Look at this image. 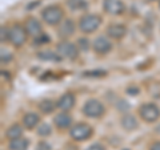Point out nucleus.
Returning <instances> with one entry per match:
<instances>
[{"mask_svg":"<svg viewBox=\"0 0 160 150\" xmlns=\"http://www.w3.org/2000/svg\"><path fill=\"white\" fill-rule=\"evenodd\" d=\"M82 112L88 118H102L106 114V105L98 98H88L83 105Z\"/></svg>","mask_w":160,"mask_h":150,"instance_id":"nucleus-3","label":"nucleus"},{"mask_svg":"<svg viewBox=\"0 0 160 150\" xmlns=\"http://www.w3.org/2000/svg\"><path fill=\"white\" fill-rule=\"evenodd\" d=\"M56 104H58V109L60 112H69L76 105V97H75L73 93L67 92L59 97Z\"/></svg>","mask_w":160,"mask_h":150,"instance_id":"nucleus-11","label":"nucleus"},{"mask_svg":"<svg viewBox=\"0 0 160 150\" xmlns=\"http://www.w3.org/2000/svg\"><path fill=\"white\" fill-rule=\"evenodd\" d=\"M2 35H0V40H2V43L4 41H8V36H9V28L7 27H2Z\"/></svg>","mask_w":160,"mask_h":150,"instance_id":"nucleus-25","label":"nucleus"},{"mask_svg":"<svg viewBox=\"0 0 160 150\" xmlns=\"http://www.w3.org/2000/svg\"><path fill=\"white\" fill-rule=\"evenodd\" d=\"M47 41H49V37H47L46 35H42V36H39V37H36L35 39V45H43V44H46Z\"/></svg>","mask_w":160,"mask_h":150,"instance_id":"nucleus-24","label":"nucleus"},{"mask_svg":"<svg viewBox=\"0 0 160 150\" xmlns=\"http://www.w3.org/2000/svg\"><path fill=\"white\" fill-rule=\"evenodd\" d=\"M103 74H106V72L104 71H96V72H87V73H84V76L86 77H103Z\"/></svg>","mask_w":160,"mask_h":150,"instance_id":"nucleus-27","label":"nucleus"},{"mask_svg":"<svg viewBox=\"0 0 160 150\" xmlns=\"http://www.w3.org/2000/svg\"><path fill=\"white\" fill-rule=\"evenodd\" d=\"M106 35L111 40H122L127 35V27L120 23H112L106 28Z\"/></svg>","mask_w":160,"mask_h":150,"instance_id":"nucleus-12","label":"nucleus"},{"mask_svg":"<svg viewBox=\"0 0 160 150\" xmlns=\"http://www.w3.org/2000/svg\"><path fill=\"white\" fill-rule=\"evenodd\" d=\"M53 125L60 130L72 126V116L68 112H60L53 117Z\"/></svg>","mask_w":160,"mask_h":150,"instance_id":"nucleus-14","label":"nucleus"},{"mask_svg":"<svg viewBox=\"0 0 160 150\" xmlns=\"http://www.w3.org/2000/svg\"><path fill=\"white\" fill-rule=\"evenodd\" d=\"M38 57L44 60V61H59L62 59L58 53H53V52H39Z\"/></svg>","mask_w":160,"mask_h":150,"instance_id":"nucleus-20","label":"nucleus"},{"mask_svg":"<svg viewBox=\"0 0 160 150\" xmlns=\"http://www.w3.org/2000/svg\"><path fill=\"white\" fill-rule=\"evenodd\" d=\"M56 53L59 54L62 59H67L69 61H73L79 57L80 49L78 48L76 44H73L67 40H63L56 45Z\"/></svg>","mask_w":160,"mask_h":150,"instance_id":"nucleus-7","label":"nucleus"},{"mask_svg":"<svg viewBox=\"0 0 160 150\" xmlns=\"http://www.w3.org/2000/svg\"><path fill=\"white\" fill-rule=\"evenodd\" d=\"M42 19L48 26L56 27L64 20V9L58 4L48 6L42 11Z\"/></svg>","mask_w":160,"mask_h":150,"instance_id":"nucleus-2","label":"nucleus"},{"mask_svg":"<svg viewBox=\"0 0 160 150\" xmlns=\"http://www.w3.org/2000/svg\"><path fill=\"white\" fill-rule=\"evenodd\" d=\"M102 23H103V19H102L100 15H98V13H86L79 19L78 28L80 29V32L89 35V33L96 32L99 29V27L102 26Z\"/></svg>","mask_w":160,"mask_h":150,"instance_id":"nucleus-1","label":"nucleus"},{"mask_svg":"<svg viewBox=\"0 0 160 150\" xmlns=\"http://www.w3.org/2000/svg\"><path fill=\"white\" fill-rule=\"evenodd\" d=\"M112 41L107 35H103V36H98L96 39L92 41V51L100 54V56H104V54H108L109 52L112 51Z\"/></svg>","mask_w":160,"mask_h":150,"instance_id":"nucleus-8","label":"nucleus"},{"mask_svg":"<svg viewBox=\"0 0 160 150\" xmlns=\"http://www.w3.org/2000/svg\"><path fill=\"white\" fill-rule=\"evenodd\" d=\"M29 146V139L20 137L13 141H9L8 143V150H27Z\"/></svg>","mask_w":160,"mask_h":150,"instance_id":"nucleus-19","label":"nucleus"},{"mask_svg":"<svg viewBox=\"0 0 160 150\" xmlns=\"http://www.w3.org/2000/svg\"><path fill=\"white\" fill-rule=\"evenodd\" d=\"M120 125L126 132H135L139 129V121L138 118L133 116V114L126 113L123 114L122 118H120Z\"/></svg>","mask_w":160,"mask_h":150,"instance_id":"nucleus-15","label":"nucleus"},{"mask_svg":"<svg viewBox=\"0 0 160 150\" xmlns=\"http://www.w3.org/2000/svg\"><path fill=\"white\" fill-rule=\"evenodd\" d=\"M36 150H51V146H49V143L46 141H40L36 145Z\"/></svg>","mask_w":160,"mask_h":150,"instance_id":"nucleus-28","label":"nucleus"},{"mask_svg":"<svg viewBox=\"0 0 160 150\" xmlns=\"http://www.w3.org/2000/svg\"><path fill=\"white\" fill-rule=\"evenodd\" d=\"M93 136V128L87 122H78L69 128V137L76 142H84Z\"/></svg>","mask_w":160,"mask_h":150,"instance_id":"nucleus-4","label":"nucleus"},{"mask_svg":"<svg viewBox=\"0 0 160 150\" xmlns=\"http://www.w3.org/2000/svg\"><path fill=\"white\" fill-rule=\"evenodd\" d=\"M148 150H160V141H153V142H151Z\"/></svg>","mask_w":160,"mask_h":150,"instance_id":"nucleus-30","label":"nucleus"},{"mask_svg":"<svg viewBox=\"0 0 160 150\" xmlns=\"http://www.w3.org/2000/svg\"><path fill=\"white\" fill-rule=\"evenodd\" d=\"M52 133V128L48 124H40L38 126V134L40 137H48Z\"/></svg>","mask_w":160,"mask_h":150,"instance_id":"nucleus-21","label":"nucleus"},{"mask_svg":"<svg viewBox=\"0 0 160 150\" xmlns=\"http://www.w3.org/2000/svg\"><path fill=\"white\" fill-rule=\"evenodd\" d=\"M28 33L26 27H23L22 24H13L9 28V36H8V43H11V45L15 48H20L27 43Z\"/></svg>","mask_w":160,"mask_h":150,"instance_id":"nucleus-6","label":"nucleus"},{"mask_svg":"<svg viewBox=\"0 0 160 150\" xmlns=\"http://www.w3.org/2000/svg\"><path fill=\"white\" fill-rule=\"evenodd\" d=\"M76 45H78V48L80 49V51H88L89 48H92V43L89 41L88 39H86V37H80V39H78V43H76Z\"/></svg>","mask_w":160,"mask_h":150,"instance_id":"nucleus-22","label":"nucleus"},{"mask_svg":"<svg viewBox=\"0 0 160 150\" xmlns=\"http://www.w3.org/2000/svg\"><path fill=\"white\" fill-rule=\"evenodd\" d=\"M67 4L72 9H86L87 8V3L84 0H68Z\"/></svg>","mask_w":160,"mask_h":150,"instance_id":"nucleus-23","label":"nucleus"},{"mask_svg":"<svg viewBox=\"0 0 160 150\" xmlns=\"http://www.w3.org/2000/svg\"><path fill=\"white\" fill-rule=\"evenodd\" d=\"M38 108L43 114H51L55 112V109H58V104L51 98H44L39 102Z\"/></svg>","mask_w":160,"mask_h":150,"instance_id":"nucleus-18","label":"nucleus"},{"mask_svg":"<svg viewBox=\"0 0 160 150\" xmlns=\"http://www.w3.org/2000/svg\"><path fill=\"white\" fill-rule=\"evenodd\" d=\"M23 132H24V126L20 124H12L11 126H8L7 132H6V137L8 138V141H13L20 137H23Z\"/></svg>","mask_w":160,"mask_h":150,"instance_id":"nucleus-17","label":"nucleus"},{"mask_svg":"<svg viewBox=\"0 0 160 150\" xmlns=\"http://www.w3.org/2000/svg\"><path fill=\"white\" fill-rule=\"evenodd\" d=\"M86 150H107V149H106V146H104L103 143L95 142V143H92V145H89V146H88Z\"/></svg>","mask_w":160,"mask_h":150,"instance_id":"nucleus-26","label":"nucleus"},{"mask_svg":"<svg viewBox=\"0 0 160 150\" xmlns=\"http://www.w3.org/2000/svg\"><path fill=\"white\" fill-rule=\"evenodd\" d=\"M24 27L27 29L28 36H31L33 39H36L43 35V26H42V23H40V20H38L36 17H32V16L28 17Z\"/></svg>","mask_w":160,"mask_h":150,"instance_id":"nucleus-13","label":"nucleus"},{"mask_svg":"<svg viewBox=\"0 0 160 150\" xmlns=\"http://www.w3.org/2000/svg\"><path fill=\"white\" fill-rule=\"evenodd\" d=\"M39 124H40V116L35 112H28L22 118V125L27 130H33L36 126H39Z\"/></svg>","mask_w":160,"mask_h":150,"instance_id":"nucleus-16","label":"nucleus"},{"mask_svg":"<svg viewBox=\"0 0 160 150\" xmlns=\"http://www.w3.org/2000/svg\"><path fill=\"white\" fill-rule=\"evenodd\" d=\"M75 32H76V24H75V21L72 19L63 20V21L58 26V29H56L58 37H60L62 40L69 39L71 36H73Z\"/></svg>","mask_w":160,"mask_h":150,"instance_id":"nucleus-9","label":"nucleus"},{"mask_svg":"<svg viewBox=\"0 0 160 150\" xmlns=\"http://www.w3.org/2000/svg\"><path fill=\"white\" fill-rule=\"evenodd\" d=\"M138 113L139 117L147 124H155L160 118V108L155 102H146L140 105Z\"/></svg>","mask_w":160,"mask_h":150,"instance_id":"nucleus-5","label":"nucleus"},{"mask_svg":"<svg viewBox=\"0 0 160 150\" xmlns=\"http://www.w3.org/2000/svg\"><path fill=\"white\" fill-rule=\"evenodd\" d=\"M11 54H9L7 51H4V49H2V63H8L9 60H11Z\"/></svg>","mask_w":160,"mask_h":150,"instance_id":"nucleus-29","label":"nucleus"},{"mask_svg":"<svg viewBox=\"0 0 160 150\" xmlns=\"http://www.w3.org/2000/svg\"><path fill=\"white\" fill-rule=\"evenodd\" d=\"M103 9L111 16H120L126 12V4L122 0H104Z\"/></svg>","mask_w":160,"mask_h":150,"instance_id":"nucleus-10","label":"nucleus"}]
</instances>
